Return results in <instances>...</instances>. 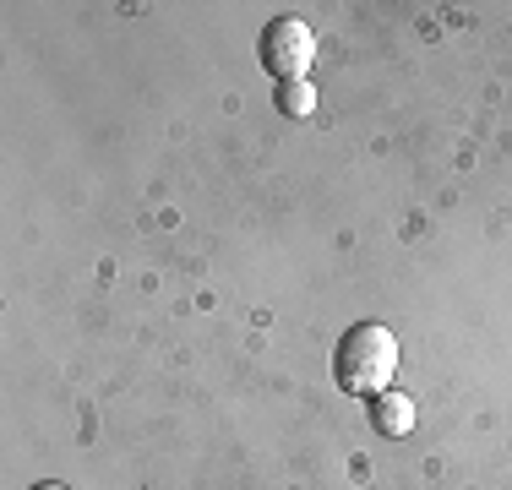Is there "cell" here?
<instances>
[{
  "label": "cell",
  "instance_id": "cell-2",
  "mask_svg": "<svg viewBox=\"0 0 512 490\" xmlns=\"http://www.w3.org/2000/svg\"><path fill=\"white\" fill-rule=\"evenodd\" d=\"M256 55H262V66L273 71L278 82H306L311 60H316V33L311 22L300 17H273L262 28V39H256Z\"/></svg>",
  "mask_w": 512,
  "mask_h": 490
},
{
  "label": "cell",
  "instance_id": "cell-4",
  "mask_svg": "<svg viewBox=\"0 0 512 490\" xmlns=\"http://www.w3.org/2000/svg\"><path fill=\"white\" fill-rule=\"evenodd\" d=\"M278 109H284L289 120H306L316 109V88L311 82H278Z\"/></svg>",
  "mask_w": 512,
  "mask_h": 490
},
{
  "label": "cell",
  "instance_id": "cell-5",
  "mask_svg": "<svg viewBox=\"0 0 512 490\" xmlns=\"http://www.w3.org/2000/svg\"><path fill=\"white\" fill-rule=\"evenodd\" d=\"M33 490H66V485H55V480H44V485H33Z\"/></svg>",
  "mask_w": 512,
  "mask_h": 490
},
{
  "label": "cell",
  "instance_id": "cell-3",
  "mask_svg": "<svg viewBox=\"0 0 512 490\" xmlns=\"http://www.w3.org/2000/svg\"><path fill=\"white\" fill-rule=\"evenodd\" d=\"M365 414H371V425H376L382 436H409V431H414V398H404V392H393V387L376 392Z\"/></svg>",
  "mask_w": 512,
  "mask_h": 490
},
{
  "label": "cell",
  "instance_id": "cell-1",
  "mask_svg": "<svg viewBox=\"0 0 512 490\" xmlns=\"http://www.w3.org/2000/svg\"><path fill=\"white\" fill-rule=\"evenodd\" d=\"M398 371V338L387 333L382 322H360L349 327L344 338H338L333 349V376L344 392H360V398H376V392H387Z\"/></svg>",
  "mask_w": 512,
  "mask_h": 490
}]
</instances>
